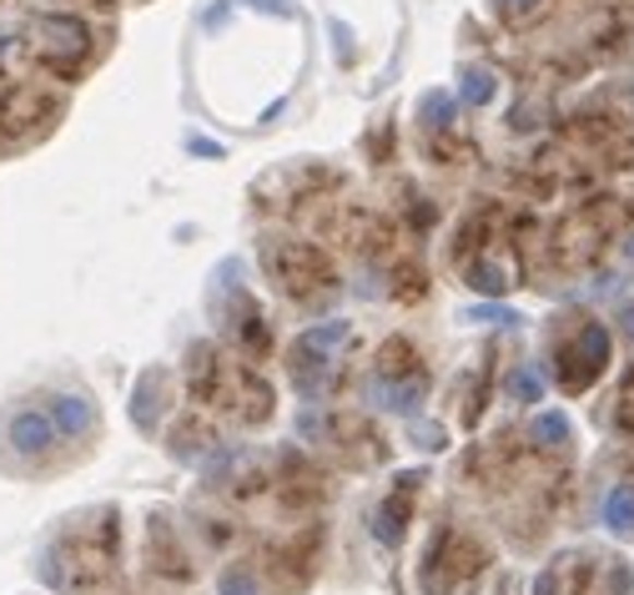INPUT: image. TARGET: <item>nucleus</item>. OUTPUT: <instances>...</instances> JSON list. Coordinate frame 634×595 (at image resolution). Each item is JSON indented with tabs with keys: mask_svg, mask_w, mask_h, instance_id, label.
Returning a JSON list of instances; mask_svg holds the SVG:
<instances>
[{
	"mask_svg": "<svg viewBox=\"0 0 634 595\" xmlns=\"http://www.w3.org/2000/svg\"><path fill=\"white\" fill-rule=\"evenodd\" d=\"M5 439H11L15 454H46L56 444V424H51V414L21 409V414H11V424H5Z\"/></svg>",
	"mask_w": 634,
	"mask_h": 595,
	"instance_id": "1",
	"label": "nucleus"
},
{
	"mask_svg": "<svg viewBox=\"0 0 634 595\" xmlns=\"http://www.w3.org/2000/svg\"><path fill=\"white\" fill-rule=\"evenodd\" d=\"M51 424H56V435L76 439V435H91L96 414H91V404L81 394H61V398H51Z\"/></svg>",
	"mask_w": 634,
	"mask_h": 595,
	"instance_id": "2",
	"label": "nucleus"
},
{
	"mask_svg": "<svg viewBox=\"0 0 634 595\" xmlns=\"http://www.w3.org/2000/svg\"><path fill=\"white\" fill-rule=\"evenodd\" d=\"M36 31L46 46H56V51H81V46H86V26H81L76 15H40Z\"/></svg>",
	"mask_w": 634,
	"mask_h": 595,
	"instance_id": "3",
	"label": "nucleus"
},
{
	"mask_svg": "<svg viewBox=\"0 0 634 595\" xmlns=\"http://www.w3.org/2000/svg\"><path fill=\"white\" fill-rule=\"evenodd\" d=\"M605 525L634 529V485H614V490L605 495Z\"/></svg>",
	"mask_w": 634,
	"mask_h": 595,
	"instance_id": "4",
	"label": "nucleus"
},
{
	"mask_svg": "<svg viewBox=\"0 0 634 595\" xmlns=\"http://www.w3.org/2000/svg\"><path fill=\"white\" fill-rule=\"evenodd\" d=\"M373 394H378V404H383V409L414 414V409H418V398H423V384H383V379H378Z\"/></svg>",
	"mask_w": 634,
	"mask_h": 595,
	"instance_id": "5",
	"label": "nucleus"
},
{
	"mask_svg": "<svg viewBox=\"0 0 634 595\" xmlns=\"http://www.w3.org/2000/svg\"><path fill=\"white\" fill-rule=\"evenodd\" d=\"M509 394H514L518 404H539V398H543V379L534 369H518L514 379H509Z\"/></svg>",
	"mask_w": 634,
	"mask_h": 595,
	"instance_id": "6",
	"label": "nucleus"
},
{
	"mask_svg": "<svg viewBox=\"0 0 634 595\" xmlns=\"http://www.w3.org/2000/svg\"><path fill=\"white\" fill-rule=\"evenodd\" d=\"M464 102H474V106L493 102V71H468V76H464Z\"/></svg>",
	"mask_w": 634,
	"mask_h": 595,
	"instance_id": "7",
	"label": "nucleus"
},
{
	"mask_svg": "<svg viewBox=\"0 0 634 595\" xmlns=\"http://www.w3.org/2000/svg\"><path fill=\"white\" fill-rule=\"evenodd\" d=\"M348 338V323H327V329H312L308 338H302V348H318V354H327L333 344H343Z\"/></svg>",
	"mask_w": 634,
	"mask_h": 595,
	"instance_id": "8",
	"label": "nucleus"
},
{
	"mask_svg": "<svg viewBox=\"0 0 634 595\" xmlns=\"http://www.w3.org/2000/svg\"><path fill=\"white\" fill-rule=\"evenodd\" d=\"M564 435H570L564 414H543V419L534 424V439H539V444H554V439H564Z\"/></svg>",
	"mask_w": 634,
	"mask_h": 595,
	"instance_id": "9",
	"label": "nucleus"
},
{
	"mask_svg": "<svg viewBox=\"0 0 634 595\" xmlns=\"http://www.w3.org/2000/svg\"><path fill=\"white\" fill-rule=\"evenodd\" d=\"M222 595H258V585L247 570H232V575H222Z\"/></svg>",
	"mask_w": 634,
	"mask_h": 595,
	"instance_id": "10",
	"label": "nucleus"
},
{
	"mask_svg": "<svg viewBox=\"0 0 634 595\" xmlns=\"http://www.w3.org/2000/svg\"><path fill=\"white\" fill-rule=\"evenodd\" d=\"M474 288H483V293H504V273H499V267H474Z\"/></svg>",
	"mask_w": 634,
	"mask_h": 595,
	"instance_id": "11",
	"label": "nucleus"
},
{
	"mask_svg": "<svg viewBox=\"0 0 634 595\" xmlns=\"http://www.w3.org/2000/svg\"><path fill=\"white\" fill-rule=\"evenodd\" d=\"M474 318H489V323H514L504 308H474Z\"/></svg>",
	"mask_w": 634,
	"mask_h": 595,
	"instance_id": "12",
	"label": "nucleus"
},
{
	"mask_svg": "<svg viewBox=\"0 0 634 595\" xmlns=\"http://www.w3.org/2000/svg\"><path fill=\"white\" fill-rule=\"evenodd\" d=\"M252 5H258V11H277V15H292V5H287V0H252Z\"/></svg>",
	"mask_w": 634,
	"mask_h": 595,
	"instance_id": "13",
	"label": "nucleus"
},
{
	"mask_svg": "<svg viewBox=\"0 0 634 595\" xmlns=\"http://www.w3.org/2000/svg\"><path fill=\"white\" fill-rule=\"evenodd\" d=\"M509 15H524V11H534V0H499Z\"/></svg>",
	"mask_w": 634,
	"mask_h": 595,
	"instance_id": "14",
	"label": "nucleus"
},
{
	"mask_svg": "<svg viewBox=\"0 0 634 595\" xmlns=\"http://www.w3.org/2000/svg\"><path fill=\"white\" fill-rule=\"evenodd\" d=\"M624 329H630V333H634V308H624Z\"/></svg>",
	"mask_w": 634,
	"mask_h": 595,
	"instance_id": "15",
	"label": "nucleus"
},
{
	"mask_svg": "<svg viewBox=\"0 0 634 595\" xmlns=\"http://www.w3.org/2000/svg\"><path fill=\"white\" fill-rule=\"evenodd\" d=\"M91 5H117V0H91Z\"/></svg>",
	"mask_w": 634,
	"mask_h": 595,
	"instance_id": "16",
	"label": "nucleus"
},
{
	"mask_svg": "<svg viewBox=\"0 0 634 595\" xmlns=\"http://www.w3.org/2000/svg\"><path fill=\"white\" fill-rule=\"evenodd\" d=\"M0 51H5V31H0Z\"/></svg>",
	"mask_w": 634,
	"mask_h": 595,
	"instance_id": "17",
	"label": "nucleus"
}]
</instances>
